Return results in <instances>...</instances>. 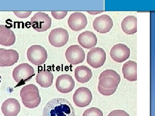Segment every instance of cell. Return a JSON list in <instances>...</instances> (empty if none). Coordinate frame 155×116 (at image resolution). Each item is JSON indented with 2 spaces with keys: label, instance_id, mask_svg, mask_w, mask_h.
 Returning <instances> with one entry per match:
<instances>
[{
  "label": "cell",
  "instance_id": "cell-23",
  "mask_svg": "<svg viewBox=\"0 0 155 116\" xmlns=\"http://www.w3.org/2000/svg\"><path fill=\"white\" fill-rule=\"evenodd\" d=\"M82 116H104V114L98 108L91 107L84 111Z\"/></svg>",
  "mask_w": 155,
  "mask_h": 116
},
{
  "label": "cell",
  "instance_id": "cell-17",
  "mask_svg": "<svg viewBox=\"0 0 155 116\" xmlns=\"http://www.w3.org/2000/svg\"><path fill=\"white\" fill-rule=\"evenodd\" d=\"M78 40L81 46L87 49L94 47L97 42L96 35L90 31H86L80 34Z\"/></svg>",
  "mask_w": 155,
  "mask_h": 116
},
{
  "label": "cell",
  "instance_id": "cell-1",
  "mask_svg": "<svg viewBox=\"0 0 155 116\" xmlns=\"http://www.w3.org/2000/svg\"><path fill=\"white\" fill-rule=\"evenodd\" d=\"M74 107L64 98H54L45 106L42 116H75Z\"/></svg>",
  "mask_w": 155,
  "mask_h": 116
},
{
  "label": "cell",
  "instance_id": "cell-2",
  "mask_svg": "<svg viewBox=\"0 0 155 116\" xmlns=\"http://www.w3.org/2000/svg\"><path fill=\"white\" fill-rule=\"evenodd\" d=\"M121 81L120 75L116 71L107 69L103 71L99 76L98 89L105 96H110L116 92Z\"/></svg>",
  "mask_w": 155,
  "mask_h": 116
},
{
  "label": "cell",
  "instance_id": "cell-13",
  "mask_svg": "<svg viewBox=\"0 0 155 116\" xmlns=\"http://www.w3.org/2000/svg\"><path fill=\"white\" fill-rule=\"evenodd\" d=\"M75 82L71 75L64 74L58 76L56 81V87L59 92L68 93L74 89Z\"/></svg>",
  "mask_w": 155,
  "mask_h": 116
},
{
  "label": "cell",
  "instance_id": "cell-15",
  "mask_svg": "<svg viewBox=\"0 0 155 116\" xmlns=\"http://www.w3.org/2000/svg\"><path fill=\"white\" fill-rule=\"evenodd\" d=\"M19 59V53L15 50L0 48V67L13 66L18 62Z\"/></svg>",
  "mask_w": 155,
  "mask_h": 116
},
{
  "label": "cell",
  "instance_id": "cell-27",
  "mask_svg": "<svg viewBox=\"0 0 155 116\" xmlns=\"http://www.w3.org/2000/svg\"><path fill=\"white\" fill-rule=\"evenodd\" d=\"M1 75H0V83H1Z\"/></svg>",
  "mask_w": 155,
  "mask_h": 116
},
{
  "label": "cell",
  "instance_id": "cell-14",
  "mask_svg": "<svg viewBox=\"0 0 155 116\" xmlns=\"http://www.w3.org/2000/svg\"><path fill=\"white\" fill-rule=\"evenodd\" d=\"M87 24L86 16L80 12H75L71 14L68 20L69 28L74 31H79L84 29Z\"/></svg>",
  "mask_w": 155,
  "mask_h": 116
},
{
  "label": "cell",
  "instance_id": "cell-5",
  "mask_svg": "<svg viewBox=\"0 0 155 116\" xmlns=\"http://www.w3.org/2000/svg\"><path fill=\"white\" fill-rule=\"evenodd\" d=\"M28 61L35 66H41L44 64L48 57L47 51L41 45L31 46L27 52Z\"/></svg>",
  "mask_w": 155,
  "mask_h": 116
},
{
  "label": "cell",
  "instance_id": "cell-25",
  "mask_svg": "<svg viewBox=\"0 0 155 116\" xmlns=\"http://www.w3.org/2000/svg\"><path fill=\"white\" fill-rule=\"evenodd\" d=\"M107 116H130V115L124 110H116L111 111Z\"/></svg>",
  "mask_w": 155,
  "mask_h": 116
},
{
  "label": "cell",
  "instance_id": "cell-6",
  "mask_svg": "<svg viewBox=\"0 0 155 116\" xmlns=\"http://www.w3.org/2000/svg\"><path fill=\"white\" fill-rule=\"evenodd\" d=\"M30 23L35 30L38 32H44L51 28L52 20L48 14L38 12L31 17Z\"/></svg>",
  "mask_w": 155,
  "mask_h": 116
},
{
  "label": "cell",
  "instance_id": "cell-24",
  "mask_svg": "<svg viewBox=\"0 0 155 116\" xmlns=\"http://www.w3.org/2000/svg\"><path fill=\"white\" fill-rule=\"evenodd\" d=\"M51 13L55 19H62L67 16L68 11H51Z\"/></svg>",
  "mask_w": 155,
  "mask_h": 116
},
{
  "label": "cell",
  "instance_id": "cell-21",
  "mask_svg": "<svg viewBox=\"0 0 155 116\" xmlns=\"http://www.w3.org/2000/svg\"><path fill=\"white\" fill-rule=\"evenodd\" d=\"M122 30L128 35L134 34L137 31V18L134 16L125 17L121 23Z\"/></svg>",
  "mask_w": 155,
  "mask_h": 116
},
{
  "label": "cell",
  "instance_id": "cell-16",
  "mask_svg": "<svg viewBox=\"0 0 155 116\" xmlns=\"http://www.w3.org/2000/svg\"><path fill=\"white\" fill-rule=\"evenodd\" d=\"M20 109L21 106L19 101L14 98L6 100L2 106V112L5 116H17Z\"/></svg>",
  "mask_w": 155,
  "mask_h": 116
},
{
  "label": "cell",
  "instance_id": "cell-7",
  "mask_svg": "<svg viewBox=\"0 0 155 116\" xmlns=\"http://www.w3.org/2000/svg\"><path fill=\"white\" fill-rule=\"evenodd\" d=\"M87 62L94 69H97L104 66L107 58L104 50L101 47L92 48L87 54Z\"/></svg>",
  "mask_w": 155,
  "mask_h": 116
},
{
  "label": "cell",
  "instance_id": "cell-22",
  "mask_svg": "<svg viewBox=\"0 0 155 116\" xmlns=\"http://www.w3.org/2000/svg\"><path fill=\"white\" fill-rule=\"evenodd\" d=\"M93 76L91 69L85 66H78L75 69V77L81 83H86L91 79Z\"/></svg>",
  "mask_w": 155,
  "mask_h": 116
},
{
  "label": "cell",
  "instance_id": "cell-20",
  "mask_svg": "<svg viewBox=\"0 0 155 116\" xmlns=\"http://www.w3.org/2000/svg\"><path fill=\"white\" fill-rule=\"evenodd\" d=\"M54 75L48 70H41L38 73L36 77V83L41 87L48 88L52 85Z\"/></svg>",
  "mask_w": 155,
  "mask_h": 116
},
{
  "label": "cell",
  "instance_id": "cell-18",
  "mask_svg": "<svg viewBox=\"0 0 155 116\" xmlns=\"http://www.w3.org/2000/svg\"><path fill=\"white\" fill-rule=\"evenodd\" d=\"M16 37L14 31L6 25H0V44L11 46L15 44Z\"/></svg>",
  "mask_w": 155,
  "mask_h": 116
},
{
  "label": "cell",
  "instance_id": "cell-9",
  "mask_svg": "<svg viewBox=\"0 0 155 116\" xmlns=\"http://www.w3.org/2000/svg\"><path fill=\"white\" fill-rule=\"evenodd\" d=\"M65 56L67 61L71 65H78L83 63L85 60L84 50L78 45L70 46L66 50Z\"/></svg>",
  "mask_w": 155,
  "mask_h": 116
},
{
  "label": "cell",
  "instance_id": "cell-8",
  "mask_svg": "<svg viewBox=\"0 0 155 116\" xmlns=\"http://www.w3.org/2000/svg\"><path fill=\"white\" fill-rule=\"evenodd\" d=\"M50 44L55 47H61L67 44L69 40V34L66 29L62 28L51 31L48 37Z\"/></svg>",
  "mask_w": 155,
  "mask_h": 116
},
{
  "label": "cell",
  "instance_id": "cell-19",
  "mask_svg": "<svg viewBox=\"0 0 155 116\" xmlns=\"http://www.w3.org/2000/svg\"><path fill=\"white\" fill-rule=\"evenodd\" d=\"M123 77L130 81L137 80V64L133 61L129 60L123 65L122 69Z\"/></svg>",
  "mask_w": 155,
  "mask_h": 116
},
{
  "label": "cell",
  "instance_id": "cell-11",
  "mask_svg": "<svg viewBox=\"0 0 155 116\" xmlns=\"http://www.w3.org/2000/svg\"><path fill=\"white\" fill-rule=\"evenodd\" d=\"M114 26V22L110 17L104 14L96 17L93 23L95 30L101 34H105L110 31Z\"/></svg>",
  "mask_w": 155,
  "mask_h": 116
},
{
  "label": "cell",
  "instance_id": "cell-26",
  "mask_svg": "<svg viewBox=\"0 0 155 116\" xmlns=\"http://www.w3.org/2000/svg\"><path fill=\"white\" fill-rule=\"evenodd\" d=\"M16 16L20 18H26L29 17L32 13V11H14Z\"/></svg>",
  "mask_w": 155,
  "mask_h": 116
},
{
  "label": "cell",
  "instance_id": "cell-10",
  "mask_svg": "<svg viewBox=\"0 0 155 116\" xmlns=\"http://www.w3.org/2000/svg\"><path fill=\"white\" fill-rule=\"evenodd\" d=\"M92 98L91 92L86 87H79L73 94V102L78 107L87 106L91 103Z\"/></svg>",
  "mask_w": 155,
  "mask_h": 116
},
{
  "label": "cell",
  "instance_id": "cell-3",
  "mask_svg": "<svg viewBox=\"0 0 155 116\" xmlns=\"http://www.w3.org/2000/svg\"><path fill=\"white\" fill-rule=\"evenodd\" d=\"M20 96L23 104L28 108L37 107L41 102L38 88L33 84H28L22 87Z\"/></svg>",
  "mask_w": 155,
  "mask_h": 116
},
{
  "label": "cell",
  "instance_id": "cell-12",
  "mask_svg": "<svg viewBox=\"0 0 155 116\" xmlns=\"http://www.w3.org/2000/svg\"><path fill=\"white\" fill-rule=\"evenodd\" d=\"M110 55L111 57L115 62L123 63L130 56V50L126 45L118 44L114 45L111 48Z\"/></svg>",
  "mask_w": 155,
  "mask_h": 116
},
{
  "label": "cell",
  "instance_id": "cell-4",
  "mask_svg": "<svg viewBox=\"0 0 155 116\" xmlns=\"http://www.w3.org/2000/svg\"><path fill=\"white\" fill-rule=\"evenodd\" d=\"M35 75V73L33 67L28 63L19 64L13 70V78L19 86L31 80Z\"/></svg>",
  "mask_w": 155,
  "mask_h": 116
}]
</instances>
